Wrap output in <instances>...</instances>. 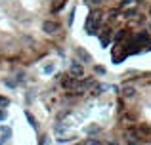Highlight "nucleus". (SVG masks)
<instances>
[{"mask_svg":"<svg viewBox=\"0 0 151 145\" xmlns=\"http://www.w3.org/2000/svg\"><path fill=\"white\" fill-rule=\"evenodd\" d=\"M4 119H6V113H4V111H0V120H4Z\"/></svg>","mask_w":151,"mask_h":145,"instance_id":"3","label":"nucleus"},{"mask_svg":"<svg viewBox=\"0 0 151 145\" xmlns=\"http://www.w3.org/2000/svg\"><path fill=\"white\" fill-rule=\"evenodd\" d=\"M0 103H2V105H8V99H6V97H2V96H0Z\"/></svg>","mask_w":151,"mask_h":145,"instance_id":"2","label":"nucleus"},{"mask_svg":"<svg viewBox=\"0 0 151 145\" xmlns=\"http://www.w3.org/2000/svg\"><path fill=\"white\" fill-rule=\"evenodd\" d=\"M115 101L113 138L124 145L151 143V71L126 74Z\"/></svg>","mask_w":151,"mask_h":145,"instance_id":"1","label":"nucleus"}]
</instances>
